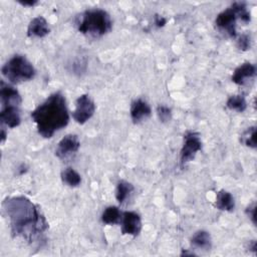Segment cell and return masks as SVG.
Wrapping results in <instances>:
<instances>
[{
    "label": "cell",
    "instance_id": "30bf717a",
    "mask_svg": "<svg viewBox=\"0 0 257 257\" xmlns=\"http://www.w3.org/2000/svg\"><path fill=\"white\" fill-rule=\"evenodd\" d=\"M256 75V66L251 62H244L235 68L232 74V81L238 85H244L249 79Z\"/></svg>",
    "mask_w": 257,
    "mask_h": 257
},
{
    "label": "cell",
    "instance_id": "2e32d148",
    "mask_svg": "<svg viewBox=\"0 0 257 257\" xmlns=\"http://www.w3.org/2000/svg\"><path fill=\"white\" fill-rule=\"evenodd\" d=\"M191 244L196 248L208 250L212 245L211 235L205 230L197 231L191 238Z\"/></svg>",
    "mask_w": 257,
    "mask_h": 257
},
{
    "label": "cell",
    "instance_id": "83f0119b",
    "mask_svg": "<svg viewBox=\"0 0 257 257\" xmlns=\"http://www.w3.org/2000/svg\"><path fill=\"white\" fill-rule=\"evenodd\" d=\"M5 140H6V132H5V130L2 127V130H1V142L4 143Z\"/></svg>",
    "mask_w": 257,
    "mask_h": 257
},
{
    "label": "cell",
    "instance_id": "ba28073f",
    "mask_svg": "<svg viewBox=\"0 0 257 257\" xmlns=\"http://www.w3.org/2000/svg\"><path fill=\"white\" fill-rule=\"evenodd\" d=\"M80 147V142L76 135H66L57 144L55 156L59 159H65L72 154H75Z\"/></svg>",
    "mask_w": 257,
    "mask_h": 257
},
{
    "label": "cell",
    "instance_id": "d6986e66",
    "mask_svg": "<svg viewBox=\"0 0 257 257\" xmlns=\"http://www.w3.org/2000/svg\"><path fill=\"white\" fill-rule=\"evenodd\" d=\"M133 191H134V186L131 183L121 180L116 185L115 199L119 204H122Z\"/></svg>",
    "mask_w": 257,
    "mask_h": 257
},
{
    "label": "cell",
    "instance_id": "44dd1931",
    "mask_svg": "<svg viewBox=\"0 0 257 257\" xmlns=\"http://www.w3.org/2000/svg\"><path fill=\"white\" fill-rule=\"evenodd\" d=\"M256 127L255 126H250L248 127L242 135L241 141L242 143L252 149L256 148Z\"/></svg>",
    "mask_w": 257,
    "mask_h": 257
},
{
    "label": "cell",
    "instance_id": "ffe728a7",
    "mask_svg": "<svg viewBox=\"0 0 257 257\" xmlns=\"http://www.w3.org/2000/svg\"><path fill=\"white\" fill-rule=\"evenodd\" d=\"M226 106L231 110L243 112L247 107V102L243 95L235 94V95L229 96V98L226 101Z\"/></svg>",
    "mask_w": 257,
    "mask_h": 257
},
{
    "label": "cell",
    "instance_id": "277c9868",
    "mask_svg": "<svg viewBox=\"0 0 257 257\" xmlns=\"http://www.w3.org/2000/svg\"><path fill=\"white\" fill-rule=\"evenodd\" d=\"M238 19L243 23H249L251 20L250 11H248L244 2H234L230 7L221 11L215 19V24L230 37H236V22Z\"/></svg>",
    "mask_w": 257,
    "mask_h": 257
},
{
    "label": "cell",
    "instance_id": "f1b7e54d",
    "mask_svg": "<svg viewBox=\"0 0 257 257\" xmlns=\"http://www.w3.org/2000/svg\"><path fill=\"white\" fill-rule=\"evenodd\" d=\"M181 255H182V256H184V255H185V256H187V255H195V254H194V253H193V252H188V251H183V252H182V253H181Z\"/></svg>",
    "mask_w": 257,
    "mask_h": 257
},
{
    "label": "cell",
    "instance_id": "9a60e30c",
    "mask_svg": "<svg viewBox=\"0 0 257 257\" xmlns=\"http://www.w3.org/2000/svg\"><path fill=\"white\" fill-rule=\"evenodd\" d=\"M215 205H216L217 209H219L221 211L231 212L234 210L235 201H234V198L231 195V193H229L225 190H221L216 195V204Z\"/></svg>",
    "mask_w": 257,
    "mask_h": 257
},
{
    "label": "cell",
    "instance_id": "7402d4cb",
    "mask_svg": "<svg viewBox=\"0 0 257 257\" xmlns=\"http://www.w3.org/2000/svg\"><path fill=\"white\" fill-rule=\"evenodd\" d=\"M157 114H158V117H159L160 121H162V122H169L172 118L171 108L167 105H164V104H160L157 107Z\"/></svg>",
    "mask_w": 257,
    "mask_h": 257
},
{
    "label": "cell",
    "instance_id": "6da1fadb",
    "mask_svg": "<svg viewBox=\"0 0 257 257\" xmlns=\"http://www.w3.org/2000/svg\"><path fill=\"white\" fill-rule=\"evenodd\" d=\"M2 207L13 237H20L31 245L43 241L48 223L37 205L24 196H14L6 198Z\"/></svg>",
    "mask_w": 257,
    "mask_h": 257
},
{
    "label": "cell",
    "instance_id": "9c48e42d",
    "mask_svg": "<svg viewBox=\"0 0 257 257\" xmlns=\"http://www.w3.org/2000/svg\"><path fill=\"white\" fill-rule=\"evenodd\" d=\"M121 233L123 235L137 236L142 230V220L138 213L125 211L121 215Z\"/></svg>",
    "mask_w": 257,
    "mask_h": 257
},
{
    "label": "cell",
    "instance_id": "7c38bea8",
    "mask_svg": "<svg viewBox=\"0 0 257 257\" xmlns=\"http://www.w3.org/2000/svg\"><path fill=\"white\" fill-rule=\"evenodd\" d=\"M0 98L2 105H17L20 106L22 102L21 95L13 86L1 80L0 83Z\"/></svg>",
    "mask_w": 257,
    "mask_h": 257
},
{
    "label": "cell",
    "instance_id": "4316f807",
    "mask_svg": "<svg viewBox=\"0 0 257 257\" xmlns=\"http://www.w3.org/2000/svg\"><path fill=\"white\" fill-rule=\"evenodd\" d=\"M256 248H257V245H256V241H251V244H249V250L253 251V252H256Z\"/></svg>",
    "mask_w": 257,
    "mask_h": 257
},
{
    "label": "cell",
    "instance_id": "3957f363",
    "mask_svg": "<svg viewBox=\"0 0 257 257\" xmlns=\"http://www.w3.org/2000/svg\"><path fill=\"white\" fill-rule=\"evenodd\" d=\"M76 26L80 33L97 38L110 32L112 20L105 10L91 8L80 14L76 21Z\"/></svg>",
    "mask_w": 257,
    "mask_h": 257
},
{
    "label": "cell",
    "instance_id": "8fae6325",
    "mask_svg": "<svg viewBox=\"0 0 257 257\" xmlns=\"http://www.w3.org/2000/svg\"><path fill=\"white\" fill-rule=\"evenodd\" d=\"M0 120L2 124H5L11 128L18 126L21 122L19 106L2 105V108L0 111Z\"/></svg>",
    "mask_w": 257,
    "mask_h": 257
},
{
    "label": "cell",
    "instance_id": "4fadbf2b",
    "mask_svg": "<svg viewBox=\"0 0 257 257\" xmlns=\"http://www.w3.org/2000/svg\"><path fill=\"white\" fill-rule=\"evenodd\" d=\"M130 112H131V117L133 121L135 123H138L142 121L144 118L149 117L151 115L152 109L150 104L146 100L142 98H138L132 102Z\"/></svg>",
    "mask_w": 257,
    "mask_h": 257
},
{
    "label": "cell",
    "instance_id": "5bb4252c",
    "mask_svg": "<svg viewBox=\"0 0 257 257\" xmlns=\"http://www.w3.org/2000/svg\"><path fill=\"white\" fill-rule=\"evenodd\" d=\"M49 25L43 16L34 17L27 28V35L29 37H44L49 33Z\"/></svg>",
    "mask_w": 257,
    "mask_h": 257
},
{
    "label": "cell",
    "instance_id": "cb8c5ba5",
    "mask_svg": "<svg viewBox=\"0 0 257 257\" xmlns=\"http://www.w3.org/2000/svg\"><path fill=\"white\" fill-rule=\"evenodd\" d=\"M246 214L247 216L251 219V221L253 222V224L255 225L256 224V206H255V203H253L252 205L248 206L246 208Z\"/></svg>",
    "mask_w": 257,
    "mask_h": 257
},
{
    "label": "cell",
    "instance_id": "484cf974",
    "mask_svg": "<svg viewBox=\"0 0 257 257\" xmlns=\"http://www.w3.org/2000/svg\"><path fill=\"white\" fill-rule=\"evenodd\" d=\"M19 4H21L22 6H29V7H33L34 5H36L38 2L36 0H18L17 1Z\"/></svg>",
    "mask_w": 257,
    "mask_h": 257
},
{
    "label": "cell",
    "instance_id": "7a4b0ae2",
    "mask_svg": "<svg viewBox=\"0 0 257 257\" xmlns=\"http://www.w3.org/2000/svg\"><path fill=\"white\" fill-rule=\"evenodd\" d=\"M31 117L37 132L45 139L65 127L69 121V113L64 95L57 91L51 93L43 102L31 111Z\"/></svg>",
    "mask_w": 257,
    "mask_h": 257
},
{
    "label": "cell",
    "instance_id": "603a6c76",
    "mask_svg": "<svg viewBox=\"0 0 257 257\" xmlns=\"http://www.w3.org/2000/svg\"><path fill=\"white\" fill-rule=\"evenodd\" d=\"M250 45H251V40L248 34H242L237 40V47L240 50L246 51L250 48Z\"/></svg>",
    "mask_w": 257,
    "mask_h": 257
},
{
    "label": "cell",
    "instance_id": "8992f818",
    "mask_svg": "<svg viewBox=\"0 0 257 257\" xmlns=\"http://www.w3.org/2000/svg\"><path fill=\"white\" fill-rule=\"evenodd\" d=\"M202 149V142L199 134L195 132H187L184 136V143L180 152L181 166H186L193 161L196 154Z\"/></svg>",
    "mask_w": 257,
    "mask_h": 257
},
{
    "label": "cell",
    "instance_id": "d4e9b609",
    "mask_svg": "<svg viewBox=\"0 0 257 257\" xmlns=\"http://www.w3.org/2000/svg\"><path fill=\"white\" fill-rule=\"evenodd\" d=\"M154 19H155V24L157 27H163L167 23V19L164 16L159 15V14H156Z\"/></svg>",
    "mask_w": 257,
    "mask_h": 257
},
{
    "label": "cell",
    "instance_id": "52a82bcc",
    "mask_svg": "<svg viewBox=\"0 0 257 257\" xmlns=\"http://www.w3.org/2000/svg\"><path fill=\"white\" fill-rule=\"evenodd\" d=\"M95 104L94 101L87 94H81L75 101V109L72 112V116L77 123H85L94 113Z\"/></svg>",
    "mask_w": 257,
    "mask_h": 257
},
{
    "label": "cell",
    "instance_id": "5b68a950",
    "mask_svg": "<svg viewBox=\"0 0 257 257\" xmlns=\"http://www.w3.org/2000/svg\"><path fill=\"white\" fill-rule=\"evenodd\" d=\"M1 72L10 82L19 83L32 79L35 76L36 70L25 56L15 54L3 64Z\"/></svg>",
    "mask_w": 257,
    "mask_h": 257
},
{
    "label": "cell",
    "instance_id": "ac0fdd59",
    "mask_svg": "<svg viewBox=\"0 0 257 257\" xmlns=\"http://www.w3.org/2000/svg\"><path fill=\"white\" fill-rule=\"evenodd\" d=\"M61 180L69 187H78L81 183L80 175L72 168H66L61 172Z\"/></svg>",
    "mask_w": 257,
    "mask_h": 257
},
{
    "label": "cell",
    "instance_id": "e0dca14e",
    "mask_svg": "<svg viewBox=\"0 0 257 257\" xmlns=\"http://www.w3.org/2000/svg\"><path fill=\"white\" fill-rule=\"evenodd\" d=\"M122 213L119 211V209L115 206H109L104 209L101 215V221L104 224L113 225L120 223Z\"/></svg>",
    "mask_w": 257,
    "mask_h": 257
}]
</instances>
